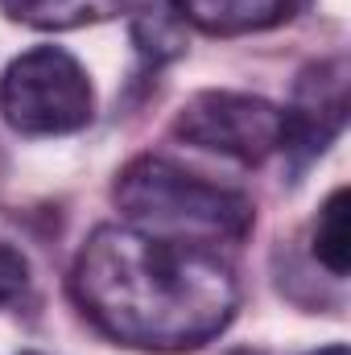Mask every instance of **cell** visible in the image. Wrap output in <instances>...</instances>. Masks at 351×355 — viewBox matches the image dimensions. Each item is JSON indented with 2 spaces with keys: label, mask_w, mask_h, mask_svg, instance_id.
<instances>
[{
  "label": "cell",
  "mask_w": 351,
  "mask_h": 355,
  "mask_svg": "<svg viewBox=\"0 0 351 355\" xmlns=\"http://www.w3.org/2000/svg\"><path fill=\"white\" fill-rule=\"evenodd\" d=\"M71 293L91 322L137 352H194L240 310V281L211 244L103 223L71 268Z\"/></svg>",
  "instance_id": "6da1fadb"
},
{
  "label": "cell",
  "mask_w": 351,
  "mask_h": 355,
  "mask_svg": "<svg viewBox=\"0 0 351 355\" xmlns=\"http://www.w3.org/2000/svg\"><path fill=\"white\" fill-rule=\"evenodd\" d=\"M112 198L132 219V227L190 244H240L257 223L248 194L207 182L153 153L128 162L116 174Z\"/></svg>",
  "instance_id": "7a4b0ae2"
},
{
  "label": "cell",
  "mask_w": 351,
  "mask_h": 355,
  "mask_svg": "<svg viewBox=\"0 0 351 355\" xmlns=\"http://www.w3.org/2000/svg\"><path fill=\"white\" fill-rule=\"evenodd\" d=\"M0 112L21 137H67L91 124L95 91L75 54L62 46H37L8 62L0 79Z\"/></svg>",
  "instance_id": "3957f363"
},
{
  "label": "cell",
  "mask_w": 351,
  "mask_h": 355,
  "mask_svg": "<svg viewBox=\"0 0 351 355\" xmlns=\"http://www.w3.org/2000/svg\"><path fill=\"white\" fill-rule=\"evenodd\" d=\"M170 132L203 153L261 166L281 153V107L244 91H198L182 103Z\"/></svg>",
  "instance_id": "277c9868"
},
{
  "label": "cell",
  "mask_w": 351,
  "mask_h": 355,
  "mask_svg": "<svg viewBox=\"0 0 351 355\" xmlns=\"http://www.w3.org/2000/svg\"><path fill=\"white\" fill-rule=\"evenodd\" d=\"M348 58H323L310 62L298 83L289 107H281V153L293 162V170H306L318 162L331 141L348 124Z\"/></svg>",
  "instance_id": "5b68a950"
},
{
  "label": "cell",
  "mask_w": 351,
  "mask_h": 355,
  "mask_svg": "<svg viewBox=\"0 0 351 355\" xmlns=\"http://www.w3.org/2000/svg\"><path fill=\"white\" fill-rule=\"evenodd\" d=\"M310 0H170L178 21H190L194 29L211 37H240L264 33L285 21H293Z\"/></svg>",
  "instance_id": "8992f818"
},
{
  "label": "cell",
  "mask_w": 351,
  "mask_h": 355,
  "mask_svg": "<svg viewBox=\"0 0 351 355\" xmlns=\"http://www.w3.org/2000/svg\"><path fill=\"white\" fill-rule=\"evenodd\" d=\"M137 0H0L8 21H21L29 29H83V25H99L112 21L120 12H128Z\"/></svg>",
  "instance_id": "52a82bcc"
},
{
  "label": "cell",
  "mask_w": 351,
  "mask_h": 355,
  "mask_svg": "<svg viewBox=\"0 0 351 355\" xmlns=\"http://www.w3.org/2000/svg\"><path fill=\"white\" fill-rule=\"evenodd\" d=\"M314 261L331 277H348L351 268V232H348V186L331 190L314 219Z\"/></svg>",
  "instance_id": "ba28073f"
},
{
  "label": "cell",
  "mask_w": 351,
  "mask_h": 355,
  "mask_svg": "<svg viewBox=\"0 0 351 355\" xmlns=\"http://www.w3.org/2000/svg\"><path fill=\"white\" fill-rule=\"evenodd\" d=\"M132 37H137V46H141V54L153 58V62L182 54V37H178V29H174V21H170L166 8H145V17L137 21Z\"/></svg>",
  "instance_id": "9c48e42d"
},
{
  "label": "cell",
  "mask_w": 351,
  "mask_h": 355,
  "mask_svg": "<svg viewBox=\"0 0 351 355\" xmlns=\"http://www.w3.org/2000/svg\"><path fill=\"white\" fill-rule=\"evenodd\" d=\"M29 285V261L0 240V306H8L12 297H21V289Z\"/></svg>",
  "instance_id": "30bf717a"
},
{
  "label": "cell",
  "mask_w": 351,
  "mask_h": 355,
  "mask_svg": "<svg viewBox=\"0 0 351 355\" xmlns=\"http://www.w3.org/2000/svg\"><path fill=\"white\" fill-rule=\"evenodd\" d=\"M310 355H348V347L343 343H331V347H318V352H310Z\"/></svg>",
  "instance_id": "8fae6325"
},
{
  "label": "cell",
  "mask_w": 351,
  "mask_h": 355,
  "mask_svg": "<svg viewBox=\"0 0 351 355\" xmlns=\"http://www.w3.org/2000/svg\"><path fill=\"white\" fill-rule=\"evenodd\" d=\"M21 355H37V352H21Z\"/></svg>",
  "instance_id": "7c38bea8"
}]
</instances>
